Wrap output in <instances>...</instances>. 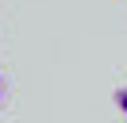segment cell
Here are the masks:
<instances>
[{"instance_id":"obj_2","label":"cell","mask_w":127,"mask_h":123,"mask_svg":"<svg viewBox=\"0 0 127 123\" xmlns=\"http://www.w3.org/2000/svg\"><path fill=\"white\" fill-rule=\"evenodd\" d=\"M8 100V81H4V73H0V104Z\"/></svg>"},{"instance_id":"obj_1","label":"cell","mask_w":127,"mask_h":123,"mask_svg":"<svg viewBox=\"0 0 127 123\" xmlns=\"http://www.w3.org/2000/svg\"><path fill=\"white\" fill-rule=\"evenodd\" d=\"M112 104H116V112L127 119V85H119V89L112 92Z\"/></svg>"}]
</instances>
